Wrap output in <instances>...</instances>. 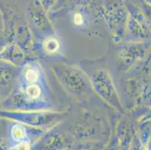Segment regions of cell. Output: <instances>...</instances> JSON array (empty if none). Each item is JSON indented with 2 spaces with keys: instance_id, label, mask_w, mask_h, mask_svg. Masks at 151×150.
Returning a JSON list of instances; mask_svg holds the SVG:
<instances>
[{
  "instance_id": "4",
  "label": "cell",
  "mask_w": 151,
  "mask_h": 150,
  "mask_svg": "<svg viewBox=\"0 0 151 150\" xmlns=\"http://www.w3.org/2000/svg\"><path fill=\"white\" fill-rule=\"evenodd\" d=\"M26 78L29 82H35L38 78V74L33 70H29L26 74Z\"/></svg>"
},
{
  "instance_id": "3",
  "label": "cell",
  "mask_w": 151,
  "mask_h": 150,
  "mask_svg": "<svg viewBox=\"0 0 151 150\" xmlns=\"http://www.w3.org/2000/svg\"><path fill=\"white\" fill-rule=\"evenodd\" d=\"M27 93L31 98H37L41 94V89L36 85H31L27 89Z\"/></svg>"
},
{
  "instance_id": "5",
  "label": "cell",
  "mask_w": 151,
  "mask_h": 150,
  "mask_svg": "<svg viewBox=\"0 0 151 150\" xmlns=\"http://www.w3.org/2000/svg\"><path fill=\"white\" fill-rule=\"evenodd\" d=\"M75 23L77 25H81L83 23V17L80 14H76L75 16Z\"/></svg>"
},
{
  "instance_id": "6",
  "label": "cell",
  "mask_w": 151,
  "mask_h": 150,
  "mask_svg": "<svg viewBox=\"0 0 151 150\" xmlns=\"http://www.w3.org/2000/svg\"><path fill=\"white\" fill-rule=\"evenodd\" d=\"M14 149H29V146L27 144H21Z\"/></svg>"
},
{
  "instance_id": "1",
  "label": "cell",
  "mask_w": 151,
  "mask_h": 150,
  "mask_svg": "<svg viewBox=\"0 0 151 150\" xmlns=\"http://www.w3.org/2000/svg\"><path fill=\"white\" fill-rule=\"evenodd\" d=\"M45 47L47 51L50 52V53H54L58 50L59 43L56 39L51 38V39L47 40L45 42Z\"/></svg>"
},
{
  "instance_id": "2",
  "label": "cell",
  "mask_w": 151,
  "mask_h": 150,
  "mask_svg": "<svg viewBox=\"0 0 151 150\" xmlns=\"http://www.w3.org/2000/svg\"><path fill=\"white\" fill-rule=\"evenodd\" d=\"M12 134L15 140H20L25 136V130L20 126H16L13 128L12 131Z\"/></svg>"
}]
</instances>
